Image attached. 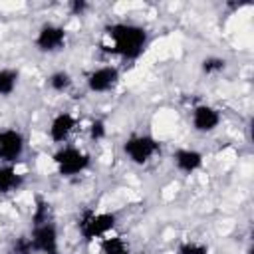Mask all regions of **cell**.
Wrapping results in <instances>:
<instances>
[{
    "label": "cell",
    "instance_id": "obj_15",
    "mask_svg": "<svg viewBox=\"0 0 254 254\" xmlns=\"http://www.w3.org/2000/svg\"><path fill=\"white\" fill-rule=\"evenodd\" d=\"M20 81V73L14 67H0V97H10Z\"/></svg>",
    "mask_w": 254,
    "mask_h": 254
},
{
    "label": "cell",
    "instance_id": "obj_5",
    "mask_svg": "<svg viewBox=\"0 0 254 254\" xmlns=\"http://www.w3.org/2000/svg\"><path fill=\"white\" fill-rule=\"evenodd\" d=\"M67 44V30L56 22H46L38 28L34 46L42 54H58Z\"/></svg>",
    "mask_w": 254,
    "mask_h": 254
},
{
    "label": "cell",
    "instance_id": "obj_10",
    "mask_svg": "<svg viewBox=\"0 0 254 254\" xmlns=\"http://www.w3.org/2000/svg\"><path fill=\"white\" fill-rule=\"evenodd\" d=\"M75 127H77V117L69 111H62L52 117L50 127H48V137L58 145H65L69 137L73 135Z\"/></svg>",
    "mask_w": 254,
    "mask_h": 254
},
{
    "label": "cell",
    "instance_id": "obj_7",
    "mask_svg": "<svg viewBox=\"0 0 254 254\" xmlns=\"http://www.w3.org/2000/svg\"><path fill=\"white\" fill-rule=\"evenodd\" d=\"M28 236L32 240L36 254H60V234L54 220L32 226V232Z\"/></svg>",
    "mask_w": 254,
    "mask_h": 254
},
{
    "label": "cell",
    "instance_id": "obj_17",
    "mask_svg": "<svg viewBox=\"0 0 254 254\" xmlns=\"http://www.w3.org/2000/svg\"><path fill=\"white\" fill-rule=\"evenodd\" d=\"M226 69V60L220 56H206L200 62V71L204 75H218Z\"/></svg>",
    "mask_w": 254,
    "mask_h": 254
},
{
    "label": "cell",
    "instance_id": "obj_2",
    "mask_svg": "<svg viewBox=\"0 0 254 254\" xmlns=\"http://www.w3.org/2000/svg\"><path fill=\"white\" fill-rule=\"evenodd\" d=\"M117 224V216L113 212H99V210H85L77 220V232L83 240L93 242L101 240L113 232Z\"/></svg>",
    "mask_w": 254,
    "mask_h": 254
},
{
    "label": "cell",
    "instance_id": "obj_1",
    "mask_svg": "<svg viewBox=\"0 0 254 254\" xmlns=\"http://www.w3.org/2000/svg\"><path fill=\"white\" fill-rule=\"evenodd\" d=\"M107 36V50L127 62H135L143 56L149 36L147 30L133 22H113L105 28Z\"/></svg>",
    "mask_w": 254,
    "mask_h": 254
},
{
    "label": "cell",
    "instance_id": "obj_8",
    "mask_svg": "<svg viewBox=\"0 0 254 254\" xmlns=\"http://www.w3.org/2000/svg\"><path fill=\"white\" fill-rule=\"evenodd\" d=\"M121 79V71L115 65H99L87 73L85 85L91 93H109L117 87Z\"/></svg>",
    "mask_w": 254,
    "mask_h": 254
},
{
    "label": "cell",
    "instance_id": "obj_18",
    "mask_svg": "<svg viewBox=\"0 0 254 254\" xmlns=\"http://www.w3.org/2000/svg\"><path fill=\"white\" fill-rule=\"evenodd\" d=\"M87 135H89V139L93 143L103 141L107 137V125H105V121L103 119H93L89 123V127H87Z\"/></svg>",
    "mask_w": 254,
    "mask_h": 254
},
{
    "label": "cell",
    "instance_id": "obj_13",
    "mask_svg": "<svg viewBox=\"0 0 254 254\" xmlns=\"http://www.w3.org/2000/svg\"><path fill=\"white\" fill-rule=\"evenodd\" d=\"M99 250L101 254H131L129 242L121 234H107L105 238H101Z\"/></svg>",
    "mask_w": 254,
    "mask_h": 254
},
{
    "label": "cell",
    "instance_id": "obj_11",
    "mask_svg": "<svg viewBox=\"0 0 254 254\" xmlns=\"http://www.w3.org/2000/svg\"><path fill=\"white\" fill-rule=\"evenodd\" d=\"M171 159H173L175 169L183 175H192V173L200 171L204 165V155L196 149H190V147H181V149L173 151Z\"/></svg>",
    "mask_w": 254,
    "mask_h": 254
},
{
    "label": "cell",
    "instance_id": "obj_3",
    "mask_svg": "<svg viewBox=\"0 0 254 254\" xmlns=\"http://www.w3.org/2000/svg\"><path fill=\"white\" fill-rule=\"evenodd\" d=\"M56 171L62 177H77L85 173L91 165V157L87 151L75 147V145H60V149L52 157Z\"/></svg>",
    "mask_w": 254,
    "mask_h": 254
},
{
    "label": "cell",
    "instance_id": "obj_14",
    "mask_svg": "<svg viewBox=\"0 0 254 254\" xmlns=\"http://www.w3.org/2000/svg\"><path fill=\"white\" fill-rule=\"evenodd\" d=\"M46 83H48V87H50L54 93H65V91H69V87L73 85V77H71V73L65 71V69H56V71H52V73L48 75Z\"/></svg>",
    "mask_w": 254,
    "mask_h": 254
},
{
    "label": "cell",
    "instance_id": "obj_21",
    "mask_svg": "<svg viewBox=\"0 0 254 254\" xmlns=\"http://www.w3.org/2000/svg\"><path fill=\"white\" fill-rule=\"evenodd\" d=\"M67 8H69V12H71L73 16H83V14L89 10V4H87L85 0H71V2L67 4Z\"/></svg>",
    "mask_w": 254,
    "mask_h": 254
},
{
    "label": "cell",
    "instance_id": "obj_20",
    "mask_svg": "<svg viewBox=\"0 0 254 254\" xmlns=\"http://www.w3.org/2000/svg\"><path fill=\"white\" fill-rule=\"evenodd\" d=\"M177 254H208V246L196 240H187L179 246Z\"/></svg>",
    "mask_w": 254,
    "mask_h": 254
},
{
    "label": "cell",
    "instance_id": "obj_16",
    "mask_svg": "<svg viewBox=\"0 0 254 254\" xmlns=\"http://www.w3.org/2000/svg\"><path fill=\"white\" fill-rule=\"evenodd\" d=\"M46 222H52V206L46 198L36 196V202L32 208V226L46 224Z\"/></svg>",
    "mask_w": 254,
    "mask_h": 254
},
{
    "label": "cell",
    "instance_id": "obj_12",
    "mask_svg": "<svg viewBox=\"0 0 254 254\" xmlns=\"http://www.w3.org/2000/svg\"><path fill=\"white\" fill-rule=\"evenodd\" d=\"M24 185V175L18 173L14 165L0 163V194H12Z\"/></svg>",
    "mask_w": 254,
    "mask_h": 254
},
{
    "label": "cell",
    "instance_id": "obj_22",
    "mask_svg": "<svg viewBox=\"0 0 254 254\" xmlns=\"http://www.w3.org/2000/svg\"><path fill=\"white\" fill-rule=\"evenodd\" d=\"M131 254H147V252H143V250H141V252H131Z\"/></svg>",
    "mask_w": 254,
    "mask_h": 254
},
{
    "label": "cell",
    "instance_id": "obj_6",
    "mask_svg": "<svg viewBox=\"0 0 254 254\" xmlns=\"http://www.w3.org/2000/svg\"><path fill=\"white\" fill-rule=\"evenodd\" d=\"M26 151V137L14 129L6 127L0 129V163L4 165H16Z\"/></svg>",
    "mask_w": 254,
    "mask_h": 254
},
{
    "label": "cell",
    "instance_id": "obj_9",
    "mask_svg": "<svg viewBox=\"0 0 254 254\" xmlns=\"http://www.w3.org/2000/svg\"><path fill=\"white\" fill-rule=\"evenodd\" d=\"M220 121H222L220 111L208 103H200L190 111V127L196 133H204V135L212 133L220 127Z\"/></svg>",
    "mask_w": 254,
    "mask_h": 254
},
{
    "label": "cell",
    "instance_id": "obj_19",
    "mask_svg": "<svg viewBox=\"0 0 254 254\" xmlns=\"http://www.w3.org/2000/svg\"><path fill=\"white\" fill-rule=\"evenodd\" d=\"M10 254H36L30 236H18L10 246Z\"/></svg>",
    "mask_w": 254,
    "mask_h": 254
},
{
    "label": "cell",
    "instance_id": "obj_4",
    "mask_svg": "<svg viewBox=\"0 0 254 254\" xmlns=\"http://www.w3.org/2000/svg\"><path fill=\"white\" fill-rule=\"evenodd\" d=\"M161 153V143L149 133H133L123 141V155L133 165H147Z\"/></svg>",
    "mask_w": 254,
    "mask_h": 254
}]
</instances>
